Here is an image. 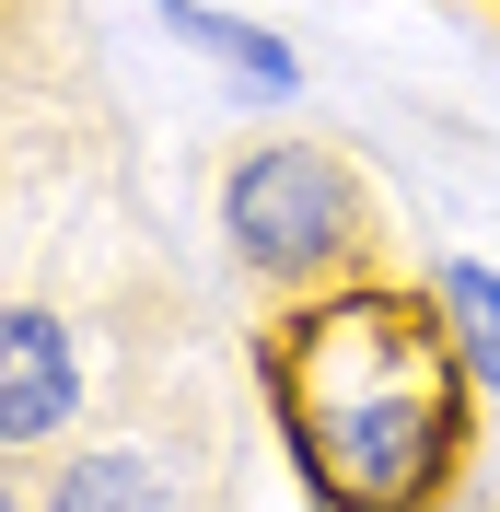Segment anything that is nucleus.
Wrapping results in <instances>:
<instances>
[{
	"label": "nucleus",
	"instance_id": "2",
	"mask_svg": "<svg viewBox=\"0 0 500 512\" xmlns=\"http://www.w3.org/2000/svg\"><path fill=\"white\" fill-rule=\"evenodd\" d=\"M221 256L245 268V291H268V315L291 303H326V291H361V280H396V222H384V187L338 140H245L221 163Z\"/></svg>",
	"mask_w": 500,
	"mask_h": 512
},
{
	"label": "nucleus",
	"instance_id": "8",
	"mask_svg": "<svg viewBox=\"0 0 500 512\" xmlns=\"http://www.w3.org/2000/svg\"><path fill=\"white\" fill-rule=\"evenodd\" d=\"M0 512H35V466H0Z\"/></svg>",
	"mask_w": 500,
	"mask_h": 512
},
{
	"label": "nucleus",
	"instance_id": "5",
	"mask_svg": "<svg viewBox=\"0 0 500 512\" xmlns=\"http://www.w3.org/2000/svg\"><path fill=\"white\" fill-rule=\"evenodd\" d=\"M152 24L175 35V47H198L210 70L256 82V94H303V59H291V35L245 24V12H221V0H152Z\"/></svg>",
	"mask_w": 500,
	"mask_h": 512
},
{
	"label": "nucleus",
	"instance_id": "1",
	"mask_svg": "<svg viewBox=\"0 0 500 512\" xmlns=\"http://www.w3.org/2000/svg\"><path fill=\"white\" fill-rule=\"evenodd\" d=\"M256 396L314 512H454L477 478V373L431 280L291 303L256 338Z\"/></svg>",
	"mask_w": 500,
	"mask_h": 512
},
{
	"label": "nucleus",
	"instance_id": "7",
	"mask_svg": "<svg viewBox=\"0 0 500 512\" xmlns=\"http://www.w3.org/2000/svg\"><path fill=\"white\" fill-rule=\"evenodd\" d=\"M35 35H47V0H0V94L24 82V59H35Z\"/></svg>",
	"mask_w": 500,
	"mask_h": 512
},
{
	"label": "nucleus",
	"instance_id": "4",
	"mask_svg": "<svg viewBox=\"0 0 500 512\" xmlns=\"http://www.w3.org/2000/svg\"><path fill=\"white\" fill-rule=\"evenodd\" d=\"M94 431V338L47 291H0V466H47Z\"/></svg>",
	"mask_w": 500,
	"mask_h": 512
},
{
	"label": "nucleus",
	"instance_id": "3",
	"mask_svg": "<svg viewBox=\"0 0 500 512\" xmlns=\"http://www.w3.org/2000/svg\"><path fill=\"white\" fill-rule=\"evenodd\" d=\"M233 443L210 408H140L35 466V512H221Z\"/></svg>",
	"mask_w": 500,
	"mask_h": 512
},
{
	"label": "nucleus",
	"instance_id": "6",
	"mask_svg": "<svg viewBox=\"0 0 500 512\" xmlns=\"http://www.w3.org/2000/svg\"><path fill=\"white\" fill-rule=\"evenodd\" d=\"M431 303L454 315V350H466L477 396H500V268H489V256H442V268H431Z\"/></svg>",
	"mask_w": 500,
	"mask_h": 512
}]
</instances>
